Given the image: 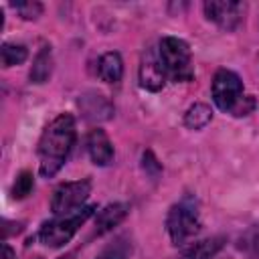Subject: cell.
I'll use <instances>...</instances> for the list:
<instances>
[{"instance_id": "1", "label": "cell", "mask_w": 259, "mask_h": 259, "mask_svg": "<svg viewBox=\"0 0 259 259\" xmlns=\"http://www.w3.org/2000/svg\"><path fill=\"white\" fill-rule=\"evenodd\" d=\"M77 140L75 117L71 113H59L40 134L38 140V172L42 178H53L69 160Z\"/></svg>"}, {"instance_id": "2", "label": "cell", "mask_w": 259, "mask_h": 259, "mask_svg": "<svg viewBox=\"0 0 259 259\" xmlns=\"http://www.w3.org/2000/svg\"><path fill=\"white\" fill-rule=\"evenodd\" d=\"M93 212H95V206L85 204V206L65 212V214H53V219L45 221L42 227L38 229V241L51 249H59V247L67 245Z\"/></svg>"}, {"instance_id": "3", "label": "cell", "mask_w": 259, "mask_h": 259, "mask_svg": "<svg viewBox=\"0 0 259 259\" xmlns=\"http://www.w3.org/2000/svg\"><path fill=\"white\" fill-rule=\"evenodd\" d=\"M158 53H160V59H162L168 79H172L176 83L192 81V77H194L192 51L186 40H182L178 36H162L158 42Z\"/></svg>"}, {"instance_id": "4", "label": "cell", "mask_w": 259, "mask_h": 259, "mask_svg": "<svg viewBox=\"0 0 259 259\" xmlns=\"http://www.w3.org/2000/svg\"><path fill=\"white\" fill-rule=\"evenodd\" d=\"M202 229L198 206L192 198H182L180 202L172 204L166 214V231L170 241L176 247L186 245L192 237H196Z\"/></svg>"}, {"instance_id": "5", "label": "cell", "mask_w": 259, "mask_h": 259, "mask_svg": "<svg viewBox=\"0 0 259 259\" xmlns=\"http://www.w3.org/2000/svg\"><path fill=\"white\" fill-rule=\"evenodd\" d=\"M210 93H212V101L221 111L231 113L235 109V105L241 101L243 93V81L241 77L231 71V69H219L212 77V85H210Z\"/></svg>"}, {"instance_id": "6", "label": "cell", "mask_w": 259, "mask_h": 259, "mask_svg": "<svg viewBox=\"0 0 259 259\" xmlns=\"http://www.w3.org/2000/svg\"><path fill=\"white\" fill-rule=\"evenodd\" d=\"M91 194V180L81 178L73 182H63L53 190L51 196V210L53 214H65L85 206V200Z\"/></svg>"}, {"instance_id": "7", "label": "cell", "mask_w": 259, "mask_h": 259, "mask_svg": "<svg viewBox=\"0 0 259 259\" xmlns=\"http://www.w3.org/2000/svg\"><path fill=\"white\" fill-rule=\"evenodd\" d=\"M166 69L162 65V59H160V53L158 49L150 47L144 51L142 59H140V67H138V81H140V87L146 89V91H162L164 85H166Z\"/></svg>"}, {"instance_id": "8", "label": "cell", "mask_w": 259, "mask_h": 259, "mask_svg": "<svg viewBox=\"0 0 259 259\" xmlns=\"http://www.w3.org/2000/svg\"><path fill=\"white\" fill-rule=\"evenodd\" d=\"M202 10L210 22H214L221 30H235L243 18L245 6L235 0H210L202 4Z\"/></svg>"}, {"instance_id": "9", "label": "cell", "mask_w": 259, "mask_h": 259, "mask_svg": "<svg viewBox=\"0 0 259 259\" xmlns=\"http://www.w3.org/2000/svg\"><path fill=\"white\" fill-rule=\"evenodd\" d=\"M87 152L95 166H109L113 162V144L105 130L95 127L87 136Z\"/></svg>"}, {"instance_id": "10", "label": "cell", "mask_w": 259, "mask_h": 259, "mask_svg": "<svg viewBox=\"0 0 259 259\" xmlns=\"http://www.w3.org/2000/svg\"><path fill=\"white\" fill-rule=\"evenodd\" d=\"M130 212V204L125 202H113V204H107L105 208H101L97 214H95V235H105L109 233L113 227H117Z\"/></svg>"}, {"instance_id": "11", "label": "cell", "mask_w": 259, "mask_h": 259, "mask_svg": "<svg viewBox=\"0 0 259 259\" xmlns=\"http://www.w3.org/2000/svg\"><path fill=\"white\" fill-rule=\"evenodd\" d=\"M225 243H227V239L221 235L208 237L202 241H194L180 251V259H212L225 247Z\"/></svg>"}, {"instance_id": "12", "label": "cell", "mask_w": 259, "mask_h": 259, "mask_svg": "<svg viewBox=\"0 0 259 259\" xmlns=\"http://www.w3.org/2000/svg\"><path fill=\"white\" fill-rule=\"evenodd\" d=\"M79 107H81L83 115H85L87 119H93V121L107 119V117L113 113L111 103H109L101 93H85V95L79 99Z\"/></svg>"}, {"instance_id": "13", "label": "cell", "mask_w": 259, "mask_h": 259, "mask_svg": "<svg viewBox=\"0 0 259 259\" xmlns=\"http://www.w3.org/2000/svg\"><path fill=\"white\" fill-rule=\"evenodd\" d=\"M97 73L101 77V81L105 83H119L123 77V61L121 55L115 51H107L101 55L99 65H97Z\"/></svg>"}, {"instance_id": "14", "label": "cell", "mask_w": 259, "mask_h": 259, "mask_svg": "<svg viewBox=\"0 0 259 259\" xmlns=\"http://www.w3.org/2000/svg\"><path fill=\"white\" fill-rule=\"evenodd\" d=\"M51 73H53V51L49 45H42L40 51L36 53L32 67H30V73H28L30 83H36V85L47 83Z\"/></svg>"}, {"instance_id": "15", "label": "cell", "mask_w": 259, "mask_h": 259, "mask_svg": "<svg viewBox=\"0 0 259 259\" xmlns=\"http://www.w3.org/2000/svg\"><path fill=\"white\" fill-rule=\"evenodd\" d=\"M210 119H212V109L202 101L192 103L184 113V125L188 130H202L210 123Z\"/></svg>"}, {"instance_id": "16", "label": "cell", "mask_w": 259, "mask_h": 259, "mask_svg": "<svg viewBox=\"0 0 259 259\" xmlns=\"http://www.w3.org/2000/svg\"><path fill=\"white\" fill-rule=\"evenodd\" d=\"M2 55V67H14V65H22L28 57V51L24 45H14V42H4L0 49Z\"/></svg>"}, {"instance_id": "17", "label": "cell", "mask_w": 259, "mask_h": 259, "mask_svg": "<svg viewBox=\"0 0 259 259\" xmlns=\"http://www.w3.org/2000/svg\"><path fill=\"white\" fill-rule=\"evenodd\" d=\"M239 249L247 255V259H259V225H253L239 239Z\"/></svg>"}, {"instance_id": "18", "label": "cell", "mask_w": 259, "mask_h": 259, "mask_svg": "<svg viewBox=\"0 0 259 259\" xmlns=\"http://www.w3.org/2000/svg\"><path fill=\"white\" fill-rule=\"evenodd\" d=\"M132 255V243L127 241V239H123V237H119L115 243H111V245H107L97 257H93V259H127Z\"/></svg>"}, {"instance_id": "19", "label": "cell", "mask_w": 259, "mask_h": 259, "mask_svg": "<svg viewBox=\"0 0 259 259\" xmlns=\"http://www.w3.org/2000/svg\"><path fill=\"white\" fill-rule=\"evenodd\" d=\"M32 188H34V176H32V172L24 170V172H20L16 176V180L12 184V196L18 198V200L20 198H26L32 192Z\"/></svg>"}, {"instance_id": "20", "label": "cell", "mask_w": 259, "mask_h": 259, "mask_svg": "<svg viewBox=\"0 0 259 259\" xmlns=\"http://www.w3.org/2000/svg\"><path fill=\"white\" fill-rule=\"evenodd\" d=\"M12 8L18 12L20 18L24 20H36L42 14V4L34 0H22V2H12Z\"/></svg>"}, {"instance_id": "21", "label": "cell", "mask_w": 259, "mask_h": 259, "mask_svg": "<svg viewBox=\"0 0 259 259\" xmlns=\"http://www.w3.org/2000/svg\"><path fill=\"white\" fill-rule=\"evenodd\" d=\"M253 109H255V99H253L251 95H243V97H241V101H239V103L235 105V109L231 111V115H235V117L249 115Z\"/></svg>"}, {"instance_id": "22", "label": "cell", "mask_w": 259, "mask_h": 259, "mask_svg": "<svg viewBox=\"0 0 259 259\" xmlns=\"http://www.w3.org/2000/svg\"><path fill=\"white\" fill-rule=\"evenodd\" d=\"M142 160H144V170H146V172H150L152 176H158V174L162 172V166L158 164V160L154 158V154H152L150 150H148V152H144V158H142Z\"/></svg>"}, {"instance_id": "23", "label": "cell", "mask_w": 259, "mask_h": 259, "mask_svg": "<svg viewBox=\"0 0 259 259\" xmlns=\"http://www.w3.org/2000/svg\"><path fill=\"white\" fill-rule=\"evenodd\" d=\"M2 259H16V253H14L8 245H4V247H2Z\"/></svg>"}, {"instance_id": "24", "label": "cell", "mask_w": 259, "mask_h": 259, "mask_svg": "<svg viewBox=\"0 0 259 259\" xmlns=\"http://www.w3.org/2000/svg\"><path fill=\"white\" fill-rule=\"evenodd\" d=\"M36 259H42V257H36Z\"/></svg>"}]
</instances>
